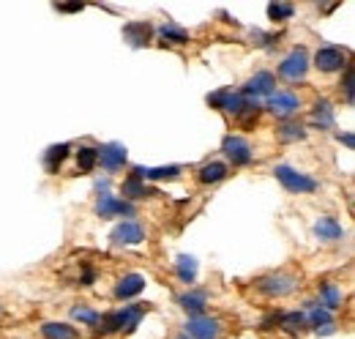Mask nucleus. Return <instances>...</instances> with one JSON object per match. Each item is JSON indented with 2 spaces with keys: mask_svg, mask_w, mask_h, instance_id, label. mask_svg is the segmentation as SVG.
I'll return each mask as SVG.
<instances>
[{
  "mask_svg": "<svg viewBox=\"0 0 355 339\" xmlns=\"http://www.w3.org/2000/svg\"><path fill=\"white\" fill-rule=\"evenodd\" d=\"M42 337L44 339H80V331L69 323H55V320H46L42 323Z\"/></svg>",
  "mask_w": 355,
  "mask_h": 339,
  "instance_id": "nucleus-28",
  "label": "nucleus"
},
{
  "mask_svg": "<svg viewBox=\"0 0 355 339\" xmlns=\"http://www.w3.org/2000/svg\"><path fill=\"white\" fill-rule=\"evenodd\" d=\"M336 140H339V142H345V145H347V148H353V145H355V137H353V131H345V134H342V131H339V134H336Z\"/></svg>",
  "mask_w": 355,
  "mask_h": 339,
  "instance_id": "nucleus-35",
  "label": "nucleus"
},
{
  "mask_svg": "<svg viewBox=\"0 0 355 339\" xmlns=\"http://www.w3.org/2000/svg\"><path fill=\"white\" fill-rule=\"evenodd\" d=\"M197 271H200V265H197V260L191 254H180L175 260V274L183 285H194L197 282Z\"/></svg>",
  "mask_w": 355,
  "mask_h": 339,
  "instance_id": "nucleus-26",
  "label": "nucleus"
},
{
  "mask_svg": "<svg viewBox=\"0 0 355 339\" xmlns=\"http://www.w3.org/2000/svg\"><path fill=\"white\" fill-rule=\"evenodd\" d=\"M110 241H112L115 247H134V244H142V241H145V230H142V224L126 219V222H121V224L112 230Z\"/></svg>",
  "mask_w": 355,
  "mask_h": 339,
  "instance_id": "nucleus-12",
  "label": "nucleus"
},
{
  "mask_svg": "<svg viewBox=\"0 0 355 339\" xmlns=\"http://www.w3.org/2000/svg\"><path fill=\"white\" fill-rule=\"evenodd\" d=\"M159 39H162V44H170V47H183V44L191 42L189 31H183L175 22H164V25L159 28Z\"/></svg>",
  "mask_w": 355,
  "mask_h": 339,
  "instance_id": "nucleus-25",
  "label": "nucleus"
},
{
  "mask_svg": "<svg viewBox=\"0 0 355 339\" xmlns=\"http://www.w3.org/2000/svg\"><path fill=\"white\" fill-rule=\"evenodd\" d=\"M96 216H101V219L134 216V206L126 203V200H121V197H115V195H110V192H101L96 197Z\"/></svg>",
  "mask_w": 355,
  "mask_h": 339,
  "instance_id": "nucleus-10",
  "label": "nucleus"
},
{
  "mask_svg": "<svg viewBox=\"0 0 355 339\" xmlns=\"http://www.w3.org/2000/svg\"><path fill=\"white\" fill-rule=\"evenodd\" d=\"M301 288V274L290 271V268H279V271H268L263 276L254 279V290L266 298H284L293 296Z\"/></svg>",
  "mask_w": 355,
  "mask_h": 339,
  "instance_id": "nucleus-1",
  "label": "nucleus"
},
{
  "mask_svg": "<svg viewBox=\"0 0 355 339\" xmlns=\"http://www.w3.org/2000/svg\"><path fill=\"white\" fill-rule=\"evenodd\" d=\"M175 301L180 304V309H186V312L194 317V315H202V312H205V306H208V293H205V290H189V293H180Z\"/></svg>",
  "mask_w": 355,
  "mask_h": 339,
  "instance_id": "nucleus-19",
  "label": "nucleus"
},
{
  "mask_svg": "<svg viewBox=\"0 0 355 339\" xmlns=\"http://www.w3.org/2000/svg\"><path fill=\"white\" fill-rule=\"evenodd\" d=\"M276 329H282L284 334H301L306 329V315L304 312H279Z\"/></svg>",
  "mask_w": 355,
  "mask_h": 339,
  "instance_id": "nucleus-23",
  "label": "nucleus"
},
{
  "mask_svg": "<svg viewBox=\"0 0 355 339\" xmlns=\"http://www.w3.org/2000/svg\"><path fill=\"white\" fill-rule=\"evenodd\" d=\"M306 126L304 124H298V121H284L282 126L276 129V137L282 140V142H301V140H306Z\"/></svg>",
  "mask_w": 355,
  "mask_h": 339,
  "instance_id": "nucleus-29",
  "label": "nucleus"
},
{
  "mask_svg": "<svg viewBox=\"0 0 355 339\" xmlns=\"http://www.w3.org/2000/svg\"><path fill=\"white\" fill-rule=\"evenodd\" d=\"M98 167V148H90V145H83L77 151V170L80 172H93Z\"/></svg>",
  "mask_w": 355,
  "mask_h": 339,
  "instance_id": "nucleus-30",
  "label": "nucleus"
},
{
  "mask_svg": "<svg viewBox=\"0 0 355 339\" xmlns=\"http://www.w3.org/2000/svg\"><path fill=\"white\" fill-rule=\"evenodd\" d=\"M314 235L322 241V244H336L345 238V227L339 224L336 216H320L314 222Z\"/></svg>",
  "mask_w": 355,
  "mask_h": 339,
  "instance_id": "nucleus-13",
  "label": "nucleus"
},
{
  "mask_svg": "<svg viewBox=\"0 0 355 339\" xmlns=\"http://www.w3.org/2000/svg\"><path fill=\"white\" fill-rule=\"evenodd\" d=\"M132 172L142 181H178L183 170L178 165H167V167H134Z\"/></svg>",
  "mask_w": 355,
  "mask_h": 339,
  "instance_id": "nucleus-16",
  "label": "nucleus"
},
{
  "mask_svg": "<svg viewBox=\"0 0 355 339\" xmlns=\"http://www.w3.org/2000/svg\"><path fill=\"white\" fill-rule=\"evenodd\" d=\"M273 175H276V181H279L290 195H311V192L320 189V181H317V178H311L309 172H304V170L290 167V165H276V167H273Z\"/></svg>",
  "mask_w": 355,
  "mask_h": 339,
  "instance_id": "nucleus-3",
  "label": "nucleus"
},
{
  "mask_svg": "<svg viewBox=\"0 0 355 339\" xmlns=\"http://www.w3.org/2000/svg\"><path fill=\"white\" fill-rule=\"evenodd\" d=\"M266 110L273 115V118L287 121V118H293V115L301 110V96L293 93V90H276V93L268 96Z\"/></svg>",
  "mask_w": 355,
  "mask_h": 339,
  "instance_id": "nucleus-6",
  "label": "nucleus"
},
{
  "mask_svg": "<svg viewBox=\"0 0 355 339\" xmlns=\"http://www.w3.org/2000/svg\"><path fill=\"white\" fill-rule=\"evenodd\" d=\"M71 320H77L80 326H98V320H101V315L93 309V306H88V304H80V306H74L71 309Z\"/></svg>",
  "mask_w": 355,
  "mask_h": 339,
  "instance_id": "nucleus-31",
  "label": "nucleus"
},
{
  "mask_svg": "<svg viewBox=\"0 0 355 339\" xmlns=\"http://www.w3.org/2000/svg\"><path fill=\"white\" fill-rule=\"evenodd\" d=\"M270 93H276V77L270 72H257L254 77L246 80L243 90H241V96L243 99H252V101H257L263 96H270Z\"/></svg>",
  "mask_w": 355,
  "mask_h": 339,
  "instance_id": "nucleus-11",
  "label": "nucleus"
},
{
  "mask_svg": "<svg viewBox=\"0 0 355 339\" xmlns=\"http://www.w3.org/2000/svg\"><path fill=\"white\" fill-rule=\"evenodd\" d=\"M279 74L290 83H304L309 74V52L306 47H295L282 63H279Z\"/></svg>",
  "mask_w": 355,
  "mask_h": 339,
  "instance_id": "nucleus-4",
  "label": "nucleus"
},
{
  "mask_svg": "<svg viewBox=\"0 0 355 339\" xmlns=\"http://www.w3.org/2000/svg\"><path fill=\"white\" fill-rule=\"evenodd\" d=\"M153 36V25L150 22H129L123 25V39L132 47H145Z\"/></svg>",
  "mask_w": 355,
  "mask_h": 339,
  "instance_id": "nucleus-17",
  "label": "nucleus"
},
{
  "mask_svg": "<svg viewBox=\"0 0 355 339\" xmlns=\"http://www.w3.org/2000/svg\"><path fill=\"white\" fill-rule=\"evenodd\" d=\"M142 290H145V276H142V274H126V276L115 285V298L126 301V298L139 296Z\"/></svg>",
  "mask_w": 355,
  "mask_h": 339,
  "instance_id": "nucleus-18",
  "label": "nucleus"
},
{
  "mask_svg": "<svg viewBox=\"0 0 355 339\" xmlns=\"http://www.w3.org/2000/svg\"><path fill=\"white\" fill-rule=\"evenodd\" d=\"M175 339H191V337H186V334H178Z\"/></svg>",
  "mask_w": 355,
  "mask_h": 339,
  "instance_id": "nucleus-36",
  "label": "nucleus"
},
{
  "mask_svg": "<svg viewBox=\"0 0 355 339\" xmlns=\"http://www.w3.org/2000/svg\"><path fill=\"white\" fill-rule=\"evenodd\" d=\"M208 104H211L214 110H222V113H227V115L238 118L241 110H243V104H246V99L241 96V90H230V88H224V90L208 93Z\"/></svg>",
  "mask_w": 355,
  "mask_h": 339,
  "instance_id": "nucleus-9",
  "label": "nucleus"
},
{
  "mask_svg": "<svg viewBox=\"0 0 355 339\" xmlns=\"http://www.w3.org/2000/svg\"><path fill=\"white\" fill-rule=\"evenodd\" d=\"M148 309H150L148 304H129V306H123V309L107 312V315H101V320H98L96 331H98V334H118V331H134V329L139 326V320L145 317V312H148Z\"/></svg>",
  "mask_w": 355,
  "mask_h": 339,
  "instance_id": "nucleus-2",
  "label": "nucleus"
},
{
  "mask_svg": "<svg viewBox=\"0 0 355 339\" xmlns=\"http://www.w3.org/2000/svg\"><path fill=\"white\" fill-rule=\"evenodd\" d=\"M230 175V167L224 165V162H205L202 167L197 170V181L202 183V186H211V183H219Z\"/></svg>",
  "mask_w": 355,
  "mask_h": 339,
  "instance_id": "nucleus-20",
  "label": "nucleus"
},
{
  "mask_svg": "<svg viewBox=\"0 0 355 339\" xmlns=\"http://www.w3.org/2000/svg\"><path fill=\"white\" fill-rule=\"evenodd\" d=\"M183 334L191 339H219L222 334V320L219 317H208V315H194L186 320Z\"/></svg>",
  "mask_w": 355,
  "mask_h": 339,
  "instance_id": "nucleus-8",
  "label": "nucleus"
},
{
  "mask_svg": "<svg viewBox=\"0 0 355 339\" xmlns=\"http://www.w3.org/2000/svg\"><path fill=\"white\" fill-rule=\"evenodd\" d=\"M126 162H129V156H126V148H123V145L110 142V145L98 148V165H101L104 170L115 172V170L126 167Z\"/></svg>",
  "mask_w": 355,
  "mask_h": 339,
  "instance_id": "nucleus-14",
  "label": "nucleus"
},
{
  "mask_svg": "<svg viewBox=\"0 0 355 339\" xmlns=\"http://www.w3.org/2000/svg\"><path fill=\"white\" fill-rule=\"evenodd\" d=\"M222 151L227 156V162L232 167H246L254 162V151H252V142L246 137H238V134H227L222 142Z\"/></svg>",
  "mask_w": 355,
  "mask_h": 339,
  "instance_id": "nucleus-5",
  "label": "nucleus"
},
{
  "mask_svg": "<svg viewBox=\"0 0 355 339\" xmlns=\"http://www.w3.org/2000/svg\"><path fill=\"white\" fill-rule=\"evenodd\" d=\"M334 121H336V115H334V104H331L328 99H320V101L314 104V110H311L309 124L317 129H331L334 126Z\"/></svg>",
  "mask_w": 355,
  "mask_h": 339,
  "instance_id": "nucleus-21",
  "label": "nucleus"
},
{
  "mask_svg": "<svg viewBox=\"0 0 355 339\" xmlns=\"http://www.w3.org/2000/svg\"><path fill=\"white\" fill-rule=\"evenodd\" d=\"M342 88H345V101L353 104V69L350 66L345 69V85Z\"/></svg>",
  "mask_w": 355,
  "mask_h": 339,
  "instance_id": "nucleus-33",
  "label": "nucleus"
},
{
  "mask_svg": "<svg viewBox=\"0 0 355 339\" xmlns=\"http://www.w3.org/2000/svg\"><path fill=\"white\" fill-rule=\"evenodd\" d=\"M121 192H123V200L126 203H132V200H142V197H150V195H156L150 186H145V181L142 178H137L134 172H129L126 178H123V186H121Z\"/></svg>",
  "mask_w": 355,
  "mask_h": 339,
  "instance_id": "nucleus-15",
  "label": "nucleus"
},
{
  "mask_svg": "<svg viewBox=\"0 0 355 339\" xmlns=\"http://www.w3.org/2000/svg\"><path fill=\"white\" fill-rule=\"evenodd\" d=\"M314 69L317 72H322V74H334V72H342V69H347L350 63H347V52L342 49V47H320L317 52H314Z\"/></svg>",
  "mask_w": 355,
  "mask_h": 339,
  "instance_id": "nucleus-7",
  "label": "nucleus"
},
{
  "mask_svg": "<svg viewBox=\"0 0 355 339\" xmlns=\"http://www.w3.org/2000/svg\"><path fill=\"white\" fill-rule=\"evenodd\" d=\"M85 6L83 3H55V11H63V14H80Z\"/></svg>",
  "mask_w": 355,
  "mask_h": 339,
  "instance_id": "nucleus-34",
  "label": "nucleus"
},
{
  "mask_svg": "<svg viewBox=\"0 0 355 339\" xmlns=\"http://www.w3.org/2000/svg\"><path fill=\"white\" fill-rule=\"evenodd\" d=\"M293 14H295V6L293 3H270L268 6L270 22H287V19H293Z\"/></svg>",
  "mask_w": 355,
  "mask_h": 339,
  "instance_id": "nucleus-32",
  "label": "nucleus"
},
{
  "mask_svg": "<svg viewBox=\"0 0 355 339\" xmlns=\"http://www.w3.org/2000/svg\"><path fill=\"white\" fill-rule=\"evenodd\" d=\"M306 326H314V329H320V326H334V312H328L325 306H320L317 301H306Z\"/></svg>",
  "mask_w": 355,
  "mask_h": 339,
  "instance_id": "nucleus-27",
  "label": "nucleus"
},
{
  "mask_svg": "<svg viewBox=\"0 0 355 339\" xmlns=\"http://www.w3.org/2000/svg\"><path fill=\"white\" fill-rule=\"evenodd\" d=\"M317 293H320V306H325L328 312L339 309V306H342V301H345L342 288H339V285H334V282H322Z\"/></svg>",
  "mask_w": 355,
  "mask_h": 339,
  "instance_id": "nucleus-24",
  "label": "nucleus"
},
{
  "mask_svg": "<svg viewBox=\"0 0 355 339\" xmlns=\"http://www.w3.org/2000/svg\"><path fill=\"white\" fill-rule=\"evenodd\" d=\"M69 154H71V145H69V142H60V145H52V148H46L44 170L49 172V175H55L58 170L63 167V162L69 159Z\"/></svg>",
  "mask_w": 355,
  "mask_h": 339,
  "instance_id": "nucleus-22",
  "label": "nucleus"
}]
</instances>
